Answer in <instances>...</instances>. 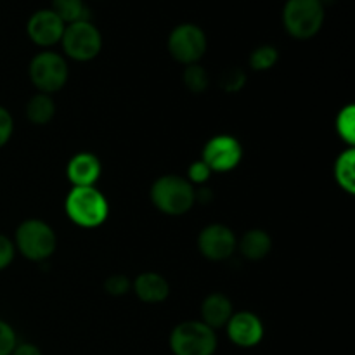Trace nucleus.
<instances>
[{
    "label": "nucleus",
    "mask_w": 355,
    "mask_h": 355,
    "mask_svg": "<svg viewBox=\"0 0 355 355\" xmlns=\"http://www.w3.org/2000/svg\"><path fill=\"white\" fill-rule=\"evenodd\" d=\"M66 214L73 224L83 229H96L107 220L110 205L96 186L73 187L64 201Z\"/></svg>",
    "instance_id": "1"
},
{
    "label": "nucleus",
    "mask_w": 355,
    "mask_h": 355,
    "mask_svg": "<svg viewBox=\"0 0 355 355\" xmlns=\"http://www.w3.org/2000/svg\"><path fill=\"white\" fill-rule=\"evenodd\" d=\"M151 201L166 215H184L196 203L193 184L180 175H163L151 186Z\"/></svg>",
    "instance_id": "2"
},
{
    "label": "nucleus",
    "mask_w": 355,
    "mask_h": 355,
    "mask_svg": "<svg viewBox=\"0 0 355 355\" xmlns=\"http://www.w3.org/2000/svg\"><path fill=\"white\" fill-rule=\"evenodd\" d=\"M324 23L322 0H288L283 9V24L298 40H307L319 33Z\"/></svg>",
    "instance_id": "3"
},
{
    "label": "nucleus",
    "mask_w": 355,
    "mask_h": 355,
    "mask_svg": "<svg viewBox=\"0 0 355 355\" xmlns=\"http://www.w3.org/2000/svg\"><path fill=\"white\" fill-rule=\"evenodd\" d=\"M14 246L24 259L31 262H42L55 252L58 239L54 229L47 222L40 218H28L17 227Z\"/></svg>",
    "instance_id": "4"
},
{
    "label": "nucleus",
    "mask_w": 355,
    "mask_h": 355,
    "mask_svg": "<svg viewBox=\"0 0 355 355\" xmlns=\"http://www.w3.org/2000/svg\"><path fill=\"white\" fill-rule=\"evenodd\" d=\"M168 343L173 355H214L217 352V335L201 321L180 322L170 333Z\"/></svg>",
    "instance_id": "5"
},
{
    "label": "nucleus",
    "mask_w": 355,
    "mask_h": 355,
    "mask_svg": "<svg viewBox=\"0 0 355 355\" xmlns=\"http://www.w3.org/2000/svg\"><path fill=\"white\" fill-rule=\"evenodd\" d=\"M66 55L75 61H92L103 49L101 31L89 19L66 24L61 38Z\"/></svg>",
    "instance_id": "6"
},
{
    "label": "nucleus",
    "mask_w": 355,
    "mask_h": 355,
    "mask_svg": "<svg viewBox=\"0 0 355 355\" xmlns=\"http://www.w3.org/2000/svg\"><path fill=\"white\" fill-rule=\"evenodd\" d=\"M30 80L42 94L58 92L68 82V64L55 52L44 51L30 62Z\"/></svg>",
    "instance_id": "7"
},
{
    "label": "nucleus",
    "mask_w": 355,
    "mask_h": 355,
    "mask_svg": "<svg viewBox=\"0 0 355 355\" xmlns=\"http://www.w3.org/2000/svg\"><path fill=\"white\" fill-rule=\"evenodd\" d=\"M207 35L200 26L191 23L179 24L168 37V51L182 64H198L207 52Z\"/></svg>",
    "instance_id": "8"
},
{
    "label": "nucleus",
    "mask_w": 355,
    "mask_h": 355,
    "mask_svg": "<svg viewBox=\"0 0 355 355\" xmlns=\"http://www.w3.org/2000/svg\"><path fill=\"white\" fill-rule=\"evenodd\" d=\"M201 159L211 172H231L243 159L241 142L232 135H215L205 144Z\"/></svg>",
    "instance_id": "9"
},
{
    "label": "nucleus",
    "mask_w": 355,
    "mask_h": 355,
    "mask_svg": "<svg viewBox=\"0 0 355 355\" xmlns=\"http://www.w3.org/2000/svg\"><path fill=\"white\" fill-rule=\"evenodd\" d=\"M198 248L201 255L214 262L227 260L238 248L234 232L222 224H211L205 227L198 236Z\"/></svg>",
    "instance_id": "10"
},
{
    "label": "nucleus",
    "mask_w": 355,
    "mask_h": 355,
    "mask_svg": "<svg viewBox=\"0 0 355 355\" xmlns=\"http://www.w3.org/2000/svg\"><path fill=\"white\" fill-rule=\"evenodd\" d=\"M227 336L236 347L253 349L263 340V322L253 312H238L232 314L227 324Z\"/></svg>",
    "instance_id": "11"
},
{
    "label": "nucleus",
    "mask_w": 355,
    "mask_h": 355,
    "mask_svg": "<svg viewBox=\"0 0 355 355\" xmlns=\"http://www.w3.org/2000/svg\"><path fill=\"white\" fill-rule=\"evenodd\" d=\"M64 28L66 24L51 9L37 10L26 24L28 37L40 47H51V45L61 42Z\"/></svg>",
    "instance_id": "12"
},
{
    "label": "nucleus",
    "mask_w": 355,
    "mask_h": 355,
    "mask_svg": "<svg viewBox=\"0 0 355 355\" xmlns=\"http://www.w3.org/2000/svg\"><path fill=\"white\" fill-rule=\"evenodd\" d=\"M101 172H103L101 162L92 153H78L69 159L68 166H66V175H68L73 187L96 186Z\"/></svg>",
    "instance_id": "13"
},
{
    "label": "nucleus",
    "mask_w": 355,
    "mask_h": 355,
    "mask_svg": "<svg viewBox=\"0 0 355 355\" xmlns=\"http://www.w3.org/2000/svg\"><path fill=\"white\" fill-rule=\"evenodd\" d=\"M134 291L144 304H162L168 298V281L158 272H142L134 281Z\"/></svg>",
    "instance_id": "14"
},
{
    "label": "nucleus",
    "mask_w": 355,
    "mask_h": 355,
    "mask_svg": "<svg viewBox=\"0 0 355 355\" xmlns=\"http://www.w3.org/2000/svg\"><path fill=\"white\" fill-rule=\"evenodd\" d=\"M232 314V302L222 293L208 295L201 304V322L214 331L227 324Z\"/></svg>",
    "instance_id": "15"
},
{
    "label": "nucleus",
    "mask_w": 355,
    "mask_h": 355,
    "mask_svg": "<svg viewBox=\"0 0 355 355\" xmlns=\"http://www.w3.org/2000/svg\"><path fill=\"white\" fill-rule=\"evenodd\" d=\"M238 248L243 257L257 262L269 255L270 248H272V239L262 229H250L238 241Z\"/></svg>",
    "instance_id": "16"
},
{
    "label": "nucleus",
    "mask_w": 355,
    "mask_h": 355,
    "mask_svg": "<svg viewBox=\"0 0 355 355\" xmlns=\"http://www.w3.org/2000/svg\"><path fill=\"white\" fill-rule=\"evenodd\" d=\"M55 114V103L49 94H37L26 104V116L33 125L51 123Z\"/></svg>",
    "instance_id": "17"
},
{
    "label": "nucleus",
    "mask_w": 355,
    "mask_h": 355,
    "mask_svg": "<svg viewBox=\"0 0 355 355\" xmlns=\"http://www.w3.org/2000/svg\"><path fill=\"white\" fill-rule=\"evenodd\" d=\"M355 149L349 148L338 156L335 163V179L345 193H355Z\"/></svg>",
    "instance_id": "18"
},
{
    "label": "nucleus",
    "mask_w": 355,
    "mask_h": 355,
    "mask_svg": "<svg viewBox=\"0 0 355 355\" xmlns=\"http://www.w3.org/2000/svg\"><path fill=\"white\" fill-rule=\"evenodd\" d=\"M51 10L64 24L87 19V7L83 0H52Z\"/></svg>",
    "instance_id": "19"
},
{
    "label": "nucleus",
    "mask_w": 355,
    "mask_h": 355,
    "mask_svg": "<svg viewBox=\"0 0 355 355\" xmlns=\"http://www.w3.org/2000/svg\"><path fill=\"white\" fill-rule=\"evenodd\" d=\"M336 132L340 139L345 141L349 146L355 144V106L347 104L336 116Z\"/></svg>",
    "instance_id": "20"
},
{
    "label": "nucleus",
    "mask_w": 355,
    "mask_h": 355,
    "mask_svg": "<svg viewBox=\"0 0 355 355\" xmlns=\"http://www.w3.org/2000/svg\"><path fill=\"white\" fill-rule=\"evenodd\" d=\"M279 59V52L272 45H260L250 55V66L255 71H267V69L274 68Z\"/></svg>",
    "instance_id": "21"
},
{
    "label": "nucleus",
    "mask_w": 355,
    "mask_h": 355,
    "mask_svg": "<svg viewBox=\"0 0 355 355\" xmlns=\"http://www.w3.org/2000/svg\"><path fill=\"white\" fill-rule=\"evenodd\" d=\"M184 83L187 89L194 94L205 92L210 85V76H208L207 69L200 64H189L184 69Z\"/></svg>",
    "instance_id": "22"
},
{
    "label": "nucleus",
    "mask_w": 355,
    "mask_h": 355,
    "mask_svg": "<svg viewBox=\"0 0 355 355\" xmlns=\"http://www.w3.org/2000/svg\"><path fill=\"white\" fill-rule=\"evenodd\" d=\"M246 75L239 68H229L222 73L220 87L225 92H238L245 87Z\"/></svg>",
    "instance_id": "23"
},
{
    "label": "nucleus",
    "mask_w": 355,
    "mask_h": 355,
    "mask_svg": "<svg viewBox=\"0 0 355 355\" xmlns=\"http://www.w3.org/2000/svg\"><path fill=\"white\" fill-rule=\"evenodd\" d=\"M130 286V279H128L127 276H123V274H113V276L107 277L106 283H104L106 293L113 295V297H123L125 293H128Z\"/></svg>",
    "instance_id": "24"
},
{
    "label": "nucleus",
    "mask_w": 355,
    "mask_h": 355,
    "mask_svg": "<svg viewBox=\"0 0 355 355\" xmlns=\"http://www.w3.org/2000/svg\"><path fill=\"white\" fill-rule=\"evenodd\" d=\"M17 345V336L12 326L0 319V355H10Z\"/></svg>",
    "instance_id": "25"
},
{
    "label": "nucleus",
    "mask_w": 355,
    "mask_h": 355,
    "mask_svg": "<svg viewBox=\"0 0 355 355\" xmlns=\"http://www.w3.org/2000/svg\"><path fill=\"white\" fill-rule=\"evenodd\" d=\"M211 173L214 172L208 168L207 163H205L203 159H198V162H194L193 165L189 166V170H187V180H189L191 184H205L210 179Z\"/></svg>",
    "instance_id": "26"
},
{
    "label": "nucleus",
    "mask_w": 355,
    "mask_h": 355,
    "mask_svg": "<svg viewBox=\"0 0 355 355\" xmlns=\"http://www.w3.org/2000/svg\"><path fill=\"white\" fill-rule=\"evenodd\" d=\"M12 130H14V120L10 116L9 111L6 110L3 106H0V148L9 142V139L12 137Z\"/></svg>",
    "instance_id": "27"
},
{
    "label": "nucleus",
    "mask_w": 355,
    "mask_h": 355,
    "mask_svg": "<svg viewBox=\"0 0 355 355\" xmlns=\"http://www.w3.org/2000/svg\"><path fill=\"white\" fill-rule=\"evenodd\" d=\"M14 253H16L14 243L7 236L0 234V270L10 266V262L14 260Z\"/></svg>",
    "instance_id": "28"
},
{
    "label": "nucleus",
    "mask_w": 355,
    "mask_h": 355,
    "mask_svg": "<svg viewBox=\"0 0 355 355\" xmlns=\"http://www.w3.org/2000/svg\"><path fill=\"white\" fill-rule=\"evenodd\" d=\"M10 355H42V352L37 345L24 342V343H17Z\"/></svg>",
    "instance_id": "29"
}]
</instances>
